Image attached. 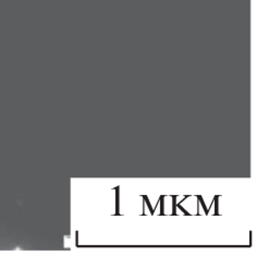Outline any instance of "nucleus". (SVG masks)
<instances>
[{"label":"nucleus","instance_id":"f257e3e1","mask_svg":"<svg viewBox=\"0 0 257 256\" xmlns=\"http://www.w3.org/2000/svg\"><path fill=\"white\" fill-rule=\"evenodd\" d=\"M18 246L16 234L0 221V251H14Z\"/></svg>","mask_w":257,"mask_h":256}]
</instances>
